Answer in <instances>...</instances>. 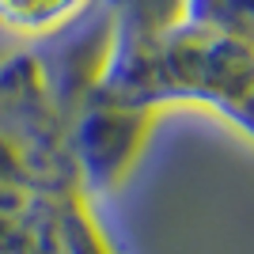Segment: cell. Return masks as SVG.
I'll list each match as a JSON object with an SVG mask.
<instances>
[{"instance_id":"6da1fadb","label":"cell","mask_w":254,"mask_h":254,"mask_svg":"<svg viewBox=\"0 0 254 254\" xmlns=\"http://www.w3.org/2000/svg\"><path fill=\"white\" fill-rule=\"evenodd\" d=\"M106 53L72 118L95 193L133 175L159 118L205 110L251 137V0H103Z\"/></svg>"},{"instance_id":"7a4b0ae2","label":"cell","mask_w":254,"mask_h":254,"mask_svg":"<svg viewBox=\"0 0 254 254\" xmlns=\"http://www.w3.org/2000/svg\"><path fill=\"white\" fill-rule=\"evenodd\" d=\"M0 254H118L38 50L0 61Z\"/></svg>"},{"instance_id":"3957f363","label":"cell","mask_w":254,"mask_h":254,"mask_svg":"<svg viewBox=\"0 0 254 254\" xmlns=\"http://www.w3.org/2000/svg\"><path fill=\"white\" fill-rule=\"evenodd\" d=\"M99 8L103 0H0V31L34 50L72 34Z\"/></svg>"}]
</instances>
